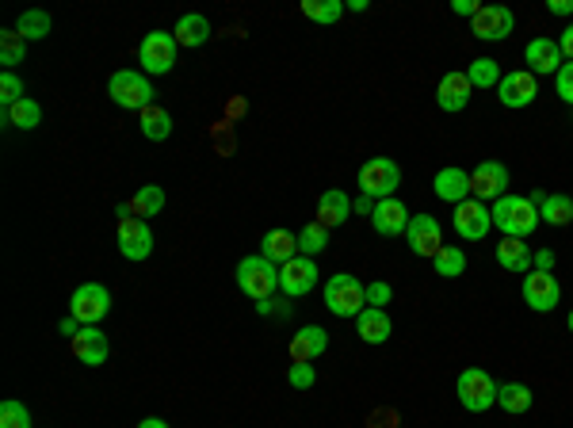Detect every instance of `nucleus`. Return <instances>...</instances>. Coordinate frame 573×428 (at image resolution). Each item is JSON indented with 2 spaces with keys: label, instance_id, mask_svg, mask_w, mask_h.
<instances>
[{
  "label": "nucleus",
  "instance_id": "1",
  "mask_svg": "<svg viewBox=\"0 0 573 428\" xmlns=\"http://www.w3.org/2000/svg\"><path fill=\"white\" fill-rule=\"evenodd\" d=\"M489 214H493V226L501 230L505 237H531L535 230H539V211H535V203H531L528 195H501L493 207H489Z\"/></svg>",
  "mask_w": 573,
  "mask_h": 428
},
{
  "label": "nucleus",
  "instance_id": "2",
  "mask_svg": "<svg viewBox=\"0 0 573 428\" xmlns=\"http://www.w3.org/2000/svg\"><path fill=\"white\" fill-rule=\"evenodd\" d=\"M325 306L337 318H360L363 310H367V287L356 276L337 272V276H329V283H325Z\"/></svg>",
  "mask_w": 573,
  "mask_h": 428
},
{
  "label": "nucleus",
  "instance_id": "3",
  "mask_svg": "<svg viewBox=\"0 0 573 428\" xmlns=\"http://www.w3.org/2000/svg\"><path fill=\"white\" fill-rule=\"evenodd\" d=\"M402 188V165L390 157H371L360 165V195L367 199H394V192Z\"/></svg>",
  "mask_w": 573,
  "mask_h": 428
},
{
  "label": "nucleus",
  "instance_id": "4",
  "mask_svg": "<svg viewBox=\"0 0 573 428\" xmlns=\"http://www.w3.org/2000/svg\"><path fill=\"white\" fill-rule=\"evenodd\" d=\"M237 287L253 302H272L279 291V268L264 257H245L237 264Z\"/></svg>",
  "mask_w": 573,
  "mask_h": 428
},
{
  "label": "nucleus",
  "instance_id": "5",
  "mask_svg": "<svg viewBox=\"0 0 573 428\" xmlns=\"http://www.w3.org/2000/svg\"><path fill=\"white\" fill-rule=\"evenodd\" d=\"M107 92H111L115 104L127 107V111H146V107H153V85H149L146 73H138V69H119V73L107 81Z\"/></svg>",
  "mask_w": 573,
  "mask_h": 428
},
{
  "label": "nucleus",
  "instance_id": "6",
  "mask_svg": "<svg viewBox=\"0 0 573 428\" xmlns=\"http://www.w3.org/2000/svg\"><path fill=\"white\" fill-rule=\"evenodd\" d=\"M459 402L467 413H486V409L497 406V383H493V375L482 371V367H467L463 375H459Z\"/></svg>",
  "mask_w": 573,
  "mask_h": 428
},
{
  "label": "nucleus",
  "instance_id": "7",
  "mask_svg": "<svg viewBox=\"0 0 573 428\" xmlns=\"http://www.w3.org/2000/svg\"><path fill=\"white\" fill-rule=\"evenodd\" d=\"M119 253L127 260H146L153 253V230H149L146 218L130 214V207H119Z\"/></svg>",
  "mask_w": 573,
  "mask_h": 428
},
{
  "label": "nucleus",
  "instance_id": "8",
  "mask_svg": "<svg viewBox=\"0 0 573 428\" xmlns=\"http://www.w3.org/2000/svg\"><path fill=\"white\" fill-rule=\"evenodd\" d=\"M176 46L180 43H176L172 31H149L146 39H142V46H138V62L153 77H165V73H172V65H176Z\"/></svg>",
  "mask_w": 573,
  "mask_h": 428
},
{
  "label": "nucleus",
  "instance_id": "9",
  "mask_svg": "<svg viewBox=\"0 0 573 428\" xmlns=\"http://www.w3.org/2000/svg\"><path fill=\"white\" fill-rule=\"evenodd\" d=\"M111 310V291L104 283H81L73 295H69V314L81 321V325H100Z\"/></svg>",
  "mask_w": 573,
  "mask_h": 428
},
{
  "label": "nucleus",
  "instance_id": "10",
  "mask_svg": "<svg viewBox=\"0 0 573 428\" xmlns=\"http://www.w3.org/2000/svg\"><path fill=\"white\" fill-rule=\"evenodd\" d=\"M318 264L314 257H295L287 260L283 268H279V291L287 295V299H302V295H310L314 287H318Z\"/></svg>",
  "mask_w": 573,
  "mask_h": 428
},
{
  "label": "nucleus",
  "instance_id": "11",
  "mask_svg": "<svg viewBox=\"0 0 573 428\" xmlns=\"http://www.w3.org/2000/svg\"><path fill=\"white\" fill-rule=\"evenodd\" d=\"M512 27H516V16H512V8H505V4H486V8H478V16L470 20V31H474L482 43L509 39Z\"/></svg>",
  "mask_w": 573,
  "mask_h": 428
},
{
  "label": "nucleus",
  "instance_id": "12",
  "mask_svg": "<svg viewBox=\"0 0 573 428\" xmlns=\"http://www.w3.org/2000/svg\"><path fill=\"white\" fill-rule=\"evenodd\" d=\"M509 169L501 165V161H482L478 169L470 172V195L478 199V203H486V199H501V195H509Z\"/></svg>",
  "mask_w": 573,
  "mask_h": 428
},
{
  "label": "nucleus",
  "instance_id": "13",
  "mask_svg": "<svg viewBox=\"0 0 573 428\" xmlns=\"http://www.w3.org/2000/svg\"><path fill=\"white\" fill-rule=\"evenodd\" d=\"M562 299V283L554 279V272H539L531 268L524 276V302H528L535 314H551L554 306Z\"/></svg>",
  "mask_w": 573,
  "mask_h": 428
},
{
  "label": "nucleus",
  "instance_id": "14",
  "mask_svg": "<svg viewBox=\"0 0 573 428\" xmlns=\"http://www.w3.org/2000/svg\"><path fill=\"white\" fill-rule=\"evenodd\" d=\"M405 241H409V249H413L417 257L432 260L444 249V230H440V222H436L432 214H413V218H409V230H405Z\"/></svg>",
  "mask_w": 573,
  "mask_h": 428
},
{
  "label": "nucleus",
  "instance_id": "15",
  "mask_svg": "<svg viewBox=\"0 0 573 428\" xmlns=\"http://www.w3.org/2000/svg\"><path fill=\"white\" fill-rule=\"evenodd\" d=\"M535 96H539V77H531L528 69H512V73L501 77V85H497V100L505 107H512V111L531 107Z\"/></svg>",
  "mask_w": 573,
  "mask_h": 428
},
{
  "label": "nucleus",
  "instance_id": "16",
  "mask_svg": "<svg viewBox=\"0 0 573 428\" xmlns=\"http://www.w3.org/2000/svg\"><path fill=\"white\" fill-rule=\"evenodd\" d=\"M451 222H455V234L463 237V241H482V237L493 230V214H489V207L478 203V199L459 203L455 214H451Z\"/></svg>",
  "mask_w": 573,
  "mask_h": 428
},
{
  "label": "nucleus",
  "instance_id": "17",
  "mask_svg": "<svg viewBox=\"0 0 573 428\" xmlns=\"http://www.w3.org/2000/svg\"><path fill=\"white\" fill-rule=\"evenodd\" d=\"M524 62H528L531 77H554V73L566 65V58H562L558 39H531V43L524 46Z\"/></svg>",
  "mask_w": 573,
  "mask_h": 428
},
{
  "label": "nucleus",
  "instance_id": "18",
  "mask_svg": "<svg viewBox=\"0 0 573 428\" xmlns=\"http://www.w3.org/2000/svg\"><path fill=\"white\" fill-rule=\"evenodd\" d=\"M470 92H474V85H470L467 69H451L436 85V104H440V111L455 115V111H463L470 104Z\"/></svg>",
  "mask_w": 573,
  "mask_h": 428
},
{
  "label": "nucleus",
  "instance_id": "19",
  "mask_svg": "<svg viewBox=\"0 0 573 428\" xmlns=\"http://www.w3.org/2000/svg\"><path fill=\"white\" fill-rule=\"evenodd\" d=\"M409 207H405L402 199H379L375 203V211H371V226H375V234L379 237H398L409 230Z\"/></svg>",
  "mask_w": 573,
  "mask_h": 428
},
{
  "label": "nucleus",
  "instance_id": "20",
  "mask_svg": "<svg viewBox=\"0 0 573 428\" xmlns=\"http://www.w3.org/2000/svg\"><path fill=\"white\" fill-rule=\"evenodd\" d=\"M432 192L440 195L444 203H467V199H474L470 195V172H463L459 165H447V169L436 172V180H432Z\"/></svg>",
  "mask_w": 573,
  "mask_h": 428
},
{
  "label": "nucleus",
  "instance_id": "21",
  "mask_svg": "<svg viewBox=\"0 0 573 428\" xmlns=\"http://www.w3.org/2000/svg\"><path fill=\"white\" fill-rule=\"evenodd\" d=\"M73 356L85 367H100L107 364V356H111V344H107V337L96 325H85V329L73 337Z\"/></svg>",
  "mask_w": 573,
  "mask_h": 428
},
{
  "label": "nucleus",
  "instance_id": "22",
  "mask_svg": "<svg viewBox=\"0 0 573 428\" xmlns=\"http://www.w3.org/2000/svg\"><path fill=\"white\" fill-rule=\"evenodd\" d=\"M329 348V333L321 325H302L291 341V360L295 364H314L321 352Z\"/></svg>",
  "mask_w": 573,
  "mask_h": 428
},
{
  "label": "nucleus",
  "instance_id": "23",
  "mask_svg": "<svg viewBox=\"0 0 573 428\" xmlns=\"http://www.w3.org/2000/svg\"><path fill=\"white\" fill-rule=\"evenodd\" d=\"M497 264H501L505 272H512V276H528L531 264H535V253H531L520 237H501V245H497Z\"/></svg>",
  "mask_w": 573,
  "mask_h": 428
},
{
  "label": "nucleus",
  "instance_id": "24",
  "mask_svg": "<svg viewBox=\"0 0 573 428\" xmlns=\"http://www.w3.org/2000/svg\"><path fill=\"white\" fill-rule=\"evenodd\" d=\"M260 257L272 260L276 268H283L287 260L302 257V253H298V237L291 234V230H268L264 241H260Z\"/></svg>",
  "mask_w": 573,
  "mask_h": 428
},
{
  "label": "nucleus",
  "instance_id": "25",
  "mask_svg": "<svg viewBox=\"0 0 573 428\" xmlns=\"http://www.w3.org/2000/svg\"><path fill=\"white\" fill-rule=\"evenodd\" d=\"M348 214H352V199L333 188V192H321L318 218H314V222H321L325 230H337V226H344V222H348Z\"/></svg>",
  "mask_w": 573,
  "mask_h": 428
},
{
  "label": "nucleus",
  "instance_id": "26",
  "mask_svg": "<svg viewBox=\"0 0 573 428\" xmlns=\"http://www.w3.org/2000/svg\"><path fill=\"white\" fill-rule=\"evenodd\" d=\"M356 333H360V341H367V344L390 341V333H394L390 314H386V310H379V306H367L360 318H356Z\"/></svg>",
  "mask_w": 573,
  "mask_h": 428
},
{
  "label": "nucleus",
  "instance_id": "27",
  "mask_svg": "<svg viewBox=\"0 0 573 428\" xmlns=\"http://www.w3.org/2000/svg\"><path fill=\"white\" fill-rule=\"evenodd\" d=\"M211 39V20L207 16H199V12H188V16H180L176 20V43L195 50V46H203Z\"/></svg>",
  "mask_w": 573,
  "mask_h": 428
},
{
  "label": "nucleus",
  "instance_id": "28",
  "mask_svg": "<svg viewBox=\"0 0 573 428\" xmlns=\"http://www.w3.org/2000/svg\"><path fill=\"white\" fill-rule=\"evenodd\" d=\"M539 218L547 222V226H570L573 222V199L570 195H543V203H539Z\"/></svg>",
  "mask_w": 573,
  "mask_h": 428
},
{
  "label": "nucleus",
  "instance_id": "29",
  "mask_svg": "<svg viewBox=\"0 0 573 428\" xmlns=\"http://www.w3.org/2000/svg\"><path fill=\"white\" fill-rule=\"evenodd\" d=\"M130 214H138V218H153V214L165 211V188H157V184H146V188H138L134 199L127 203Z\"/></svg>",
  "mask_w": 573,
  "mask_h": 428
},
{
  "label": "nucleus",
  "instance_id": "30",
  "mask_svg": "<svg viewBox=\"0 0 573 428\" xmlns=\"http://www.w3.org/2000/svg\"><path fill=\"white\" fill-rule=\"evenodd\" d=\"M16 31H20L27 43H39V39H46V35L54 31L50 12H43V8H27L20 20H16Z\"/></svg>",
  "mask_w": 573,
  "mask_h": 428
},
{
  "label": "nucleus",
  "instance_id": "31",
  "mask_svg": "<svg viewBox=\"0 0 573 428\" xmlns=\"http://www.w3.org/2000/svg\"><path fill=\"white\" fill-rule=\"evenodd\" d=\"M138 123H142V134H146L149 142H165V138H169V134H172V127H176V123H172L169 111H165V107H157V104L146 107Z\"/></svg>",
  "mask_w": 573,
  "mask_h": 428
},
{
  "label": "nucleus",
  "instance_id": "32",
  "mask_svg": "<svg viewBox=\"0 0 573 428\" xmlns=\"http://www.w3.org/2000/svg\"><path fill=\"white\" fill-rule=\"evenodd\" d=\"M432 268H436V276L459 279L463 272H467V253H463L459 245H444V249L432 257Z\"/></svg>",
  "mask_w": 573,
  "mask_h": 428
},
{
  "label": "nucleus",
  "instance_id": "33",
  "mask_svg": "<svg viewBox=\"0 0 573 428\" xmlns=\"http://www.w3.org/2000/svg\"><path fill=\"white\" fill-rule=\"evenodd\" d=\"M531 386L524 383H505V386H497V406L505 409V413H528L531 409Z\"/></svg>",
  "mask_w": 573,
  "mask_h": 428
},
{
  "label": "nucleus",
  "instance_id": "34",
  "mask_svg": "<svg viewBox=\"0 0 573 428\" xmlns=\"http://www.w3.org/2000/svg\"><path fill=\"white\" fill-rule=\"evenodd\" d=\"M4 123H8V127H20V130H35L43 123V107L27 96V100H20V104H12L4 111Z\"/></svg>",
  "mask_w": 573,
  "mask_h": 428
},
{
  "label": "nucleus",
  "instance_id": "35",
  "mask_svg": "<svg viewBox=\"0 0 573 428\" xmlns=\"http://www.w3.org/2000/svg\"><path fill=\"white\" fill-rule=\"evenodd\" d=\"M27 58V39H23L16 27L0 31V65L12 73V65H20Z\"/></svg>",
  "mask_w": 573,
  "mask_h": 428
},
{
  "label": "nucleus",
  "instance_id": "36",
  "mask_svg": "<svg viewBox=\"0 0 573 428\" xmlns=\"http://www.w3.org/2000/svg\"><path fill=\"white\" fill-rule=\"evenodd\" d=\"M325 249H329V230L321 222H310V226L298 230V253L302 257H318Z\"/></svg>",
  "mask_w": 573,
  "mask_h": 428
},
{
  "label": "nucleus",
  "instance_id": "37",
  "mask_svg": "<svg viewBox=\"0 0 573 428\" xmlns=\"http://www.w3.org/2000/svg\"><path fill=\"white\" fill-rule=\"evenodd\" d=\"M467 77H470V85L474 88H497L505 73H501V65L493 62V58H474L470 69H467Z\"/></svg>",
  "mask_w": 573,
  "mask_h": 428
},
{
  "label": "nucleus",
  "instance_id": "38",
  "mask_svg": "<svg viewBox=\"0 0 573 428\" xmlns=\"http://www.w3.org/2000/svg\"><path fill=\"white\" fill-rule=\"evenodd\" d=\"M344 8L348 4H340V0H302V16L314 23H337Z\"/></svg>",
  "mask_w": 573,
  "mask_h": 428
},
{
  "label": "nucleus",
  "instance_id": "39",
  "mask_svg": "<svg viewBox=\"0 0 573 428\" xmlns=\"http://www.w3.org/2000/svg\"><path fill=\"white\" fill-rule=\"evenodd\" d=\"M0 428H31L27 406L16 402V398H4V402H0Z\"/></svg>",
  "mask_w": 573,
  "mask_h": 428
},
{
  "label": "nucleus",
  "instance_id": "40",
  "mask_svg": "<svg viewBox=\"0 0 573 428\" xmlns=\"http://www.w3.org/2000/svg\"><path fill=\"white\" fill-rule=\"evenodd\" d=\"M20 100H27V96H23V81L16 77V73H8V69H4V77H0V104H4V111H8V107L20 104Z\"/></svg>",
  "mask_w": 573,
  "mask_h": 428
},
{
  "label": "nucleus",
  "instance_id": "41",
  "mask_svg": "<svg viewBox=\"0 0 573 428\" xmlns=\"http://www.w3.org/2000/svg\"><path fill=\"white\" fill-rule=\"evenodd\" d=\"M554 92H558L562 104H573V62H566L554 73Z\"/></svg>",
  "mask_w": 573,
  "mask_h": 428
},
{
  "label": "nucleus",
  "instance_id": "42",
  "mask_svg": "<svg viewBox=\"0 0 573 428\" xmlns=\"http://www.w3.org/2000/svg\"><path fill=\"white\" fill-rule=\"evenodd\" d=\"M287 383L295 386V390H310V386L318 383V371L310 364H295L291 371H287Z\"/></svg>",
  "mask_w": 573,
  "mask_h": 428
},
{
  "label": "nucleus",
  "instance_id": "43",
  "mask_svg": "<svg viewBox=\"0 0 573 428\" xmlns=\"http://www.w3.org/2000/svg\"><path fill=\"white\" fill-rule=\"evenodd\" d=\"M390 299H394L390 283H382V279H379V283H367V306H379V310H382Z\"/></svg>",
  "mask_w": 573,
  "mask_h": 428
},
{
  "label": "nucleus",
  "instance_id": "44",
  "mask_svg": "<svg viewBox=\"0 0 573 428\" xmlns=\"http://www.w3.org/2000/svg\"><path fill=\"white\" fill-rule=\"evenodd\" d=\"M558 46H562V58H566V62H573V23L562 31V35H558Z\"/></svg>",
  "mask_w": 573,
  "mask_h": 428
},
{
  "label": "nucleus",
  "instance_id": "45",
  "mask_svg": "<svg viewBox=\"0 0 573 428\" xmlns=\"http://www.w3.org/2000/svg\"><path fill=\"white\" fill-rule=\"evenodd\" d=\"M478 8H482V4H474V0H455V4H451V12H459V16H470V20L478 16Z\"/></svg>",
  "mask_w": 573,
  "mask_h": 428
},
{
  "label": "nucleus",
  "instance_id": "46",
  "mask_svg": "<svg viewBox=\"0 0 573 428\" xmlns=\"http://www.w3.org/2000/svg\"><path fill=\"white\" fill-rule=\"evenodd\" d=\"M551 16H573V0H547Z\"/></svg>",
  "mask_w": 573,
  "mask_h": 428
},
{
  "label": "nucleus",
  "instance_id": "47",
  "mask_svg": "<svg viewBox=\"0 0 573 428\" xmlns=\"http://www.w3.org/2000/svg\"><path fill=\"white\" fill-rule=\"evenodd\" d=\"M535 268H539V272H551V268H554L551 249H539V253H535Z\"/></svg>",
  "mask_w": 573,
  "mask_h": 428
},
{
  "label": "nucleus",
  "instance_id": "48",
  "mask_svg": "<svg viewBox=\"0 0 573 428\" xmlns=\"http://www.w3.org/2000/svg\"><path fill=\"white\" fill-rule=\"evenodd\" d=\"M58 329H62L65 337H77V333H81V329H85V325H81V321L73 318V314H69V318H62V325H58Z\"/></svg>",
  "mask_w": 573,
  "mask_h": 428
},
{
  "label": "nucleus",
  "instance_id": "49",
  "mask_svg": "<svg viewBox=\"0 0 573 428\" xmlns=\"http://www.w3.org/2000/svg\"><path fill=\"white\" fill-rule=\"evenodd\" d=\"M138 428H169V421H161V417H146Z\"/></svg>",
  "mask_w": 573,
  "mask_h": 428
},
{
  "label": "nucleus",
  "instance_id": "50",
  "mask_svg": "<svg viewBox=\"0 0 573 428\" xmlns=\"http://www.w3.org/2000/svg\"><path fill=\"white\" fill-rule=\"evenodd\" d=\"M566 325H570V333H573V310H570V321H566Z\"/></svg>",
  "mask_w": 573,
  "mask_h": 428
}]
</instances>
